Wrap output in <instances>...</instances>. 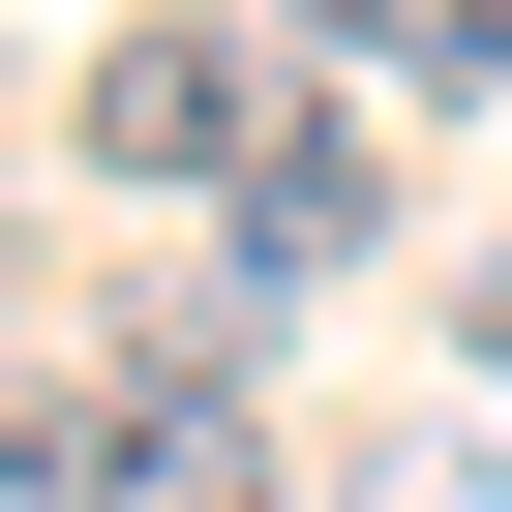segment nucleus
I'll return each mask as SVG.
<instances>
[{"label":"nucleus","instance_id":"obj_1","mask_svg":"<svg viewBox=\"0 0 512 512\" xmlns=\"http://www.w3.org/2000/svg\"><path fill=\"white\" fill-rule=\"evenodd\" d=\"M31 512H272V452L211 362H91V392H31Z\"/></svg>","mask_w":512,"mask_h":512},{"label":"nucleus","instance_id":"obj_2","mask_svg":"<svg viewBox=\"0 0 512 512\" xmlns=\"http://www.w3.org/2000/svg\"><path fill=\"white\" fill-rule=\"evenodd\" d=\"M272 61H302L272 0H241V31L181 0V31H121V61H91V151H121V181H272V151H302V91H272Z\"/></svg>","mask_w":512,"mask_h":512},{"label":"nucleus","instance_id":"obj_3","mask_svg":"<svg viewBox=\"0 0 512 512\" xmlns=\"http://www.w3.org/2000/svg\"><path fill=\"white\" fill-rule=\"evenodd\" d=\"M302 61H362V91H422V121H482L512 91V0H272Z\"/></svg>","mask_w":512,"mask_h":512},{"label":"nucleus","instance_id":"obj_4","mask_svg":"<svg viewBox=\"0 0 512 512\" xmlns=\"http://www.w3.org/2000/svg\"><path fill=\"white\" fill-rule=\"evenodd\" d=\"M332 512H482V452H452V422H392V452H362Z\"/></svg>","mask_w":512,"mask_h":512},{"label":"nucleus","instance_id":"obj_5","mask_svg":"<svg viewBox=\"0 0 512 512\" xmlns=\"http://www.w3.org/2000/svg\"><path fill=\"white\" fill-rule=\"evenodd\" d=\"M0 512H31V392H0Z\"/></svg>","mask_w":512,"mask_h":512},{"label":"nucleus","instance_id":"obj_6","mask_svg":"<svg viewBox=\"0 0 512 512\" xmlns=\"http://www.w3.org/2000/svg\"><path fill=\"white\" fill-rule=\"evenodd\" d=\"M482 362H512V302H482Z\"/></svg>","mask_w":512,"mask_h":512}]
</instances>
